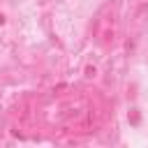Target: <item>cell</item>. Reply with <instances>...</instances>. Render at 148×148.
<instances>
[{
  "mask_svg": "<svg viewBox=\"0 0 148 148\" xmlns=\"http://www.w3.org/2000/svg\"><path fill=\"white\" fill-rule=\"evenodd\" d=\"M130 120H132V125H136V123H139V111H136V109H132V113H130Z\"/></svg>",
  "mask_w": 148,
  "mask_h": 148,
  "instance_id": "obj_1",
  "label": "cell"
},
{
  "mask_svg": "<svg viewBox=\"0 0 148 148\" xmlns=\"http://www.w3.org/2000/svg\"><path fill=\"white\" fill-rule=\"evenodd\" d=\"M86 76H95V67H88L86 69Z\"/></svg>",
  "mask_w": 148,
  "mask_h": 148,
  "instance_id": "obj_2",
  "label": "cell"
}]
</instances>
